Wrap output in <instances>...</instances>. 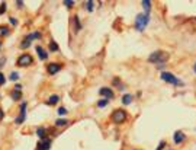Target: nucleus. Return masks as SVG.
<instances>
[{
  "instance_id": "obj_36",
  "label": "nucleus",
  "mask_w": 196,
  "mask_h": 150,
  "mask_svg": "<svg viewBox=\"0 0 196 150\" xmlns=\"http://www.w3.org/2000/svg\"><path fill=\"white\" fill-rule=\"evenodd\" d=\"M16 6H19V7H22V6H23V2H16Z\"/></svg>"
},
{
  "instance_id": "obj_4",
  "label": "nucleus",
  "mask_w": 196,
  "mask_h": 150,
  "mask_svg": "<svg viewBox=\"0 0 196 150\" xmlns=\"http://www.w3.org/2000/svg\"><path fill=\"white\" fill-rule=\"evenodd\" d=\"M126 112L124 111V109H115L113 112H112V115H111V120L115 122V124H122V122H125L126 121Z\"/></svg>"
},
{
  "instance_id": "obj_34",
  "label": "nucleus",
  "mask_w": 196,
  "mask_h": 150,
  "mask_svg": "<svg viewBox=\"0 0 196 150\" xmlns=\"http://www.w3.org/2000/svg\"><path fill=\"white\" fill-rule=\"evenodd\" d=\"M20 89H22V84L16 83V84H15V91H20Z\"/></svg>"
},
{
  "instance_id": "obj_37",
  "label": "nucleus",
  "mask_w": 196,
  "mask_h": 150,
  "mask_svg": "<svg viewBox=\"0 0 196 150\" xmlns=\"http://www.w3.org/2000/svg\"><path fill=\"white\" fill-rule=\"evenodd\" d=\"M193 69H195V72H196V63H195V66H193Z\"/></svg>"
},
{
  "instance_id": "obj_23",
  "label": "nucleus",
  "mask_w": 196,
  "mask_h": 150,
  "mask_svg": "<svg viewBox=\"0 0 196 150\" xmlns=\"http://www.w3.org/2000/svg\"><path fill=\"white\" fill-rule=\"evenodd\" d=\"M29 45H31V41H29V39H26V38H25L23 41L20 42V48H22V50H25V48H28Z\"/></svg>"
},
{
  "instance_id": "obj_11",
  "label": "nucleus",
  "mask_w": 196,
  "mask_h": 150,
  "mask_svg": "<svg viewBox=\"0 0 196 150\" xmlns=\"http://www.w3.org/2000/svg\"><path fill=\"white\" fill-rule=\"evenodd\" d=\"M36 53H38V55H39V58H41V60H47V58H48V53H47L45 50H44L41 45H38V47H36Z\"/></svg>"
},
{
  "instance_id": "obj_22",
  "label": "nucleus",
  "mask_w": 196,
  "mask_h": 150,
  "mask_svg": "<svg viewBox=\"0 0 196 150\" xmlns=\"http://www.w3.org/2000/svg\"><path fill=\"white\" fill-rule=\"evenodd\" d=\"M80 29H81V25H80V20H79V18L76 16V18H74V31H76V32H79Z\"/></svg>"
},
{
  "instance_id": "obj_20",
  "label": "nucleus",
  "mask_w": 196,
  "mask_h": 150,
  "mask_svg": "<svg viewBox=\"0 0 196 150\" xmlns=\"http://www.w3.org/2000/svg\"><path fill=\"white\" fill-rule=\"evenodd\" d=\"M10 96H12L13 101H17V99L22 98V93H20V91H13V92L10 93Z\"/></svg>"
},
{
  "instance_id": "obj_32",
  "label": "nucleus",
  "mask_w": 196,
  "mask_h": 150,
  "mask_svg": "<svg viewBox=\"0 0 196 150\" xmlns=\"http://www.w3.org/2000/svg\"><path fill=\"white\" fill-rule=\"evenodd\" d=\"M5 61H6V57H2V58H0V67L5 66Z\"/></svg>"
},
{
  "instance_id": "obj_7",
  "label": "nucleus",
  "mask_w": 196,
  "mask_h": 150,
  "mask_svg": "<svg viewBox=\"0 0 196 150\" xmlns=\"http://www.w3.org/2000/svg\"><path fill=\"white\" fill-rule=\"evenodd\" d=\"M61 64L60 63H50L48 66H47V73L48 74H55V73H58L60 70H61Z\"/></svg>"
},
{
  "instance_id": "obj_27",
  "label": "nucleus",
  "mask_w": 196,
  "mask_h": 150,
  "mask_svg": "<svg viewBox=\"0 0 196 150\" xmlns=\"http://www.w3.org/2000/svg\"><path fill=\"white\" fill-rule=\"evenodd\" d=\"M64 5H65V6H67V7L70 9V7H73L74 2H71V0H64Z\"/></svg>"
},
{
  "instance_id": "obj_16",
  "label": "nucleus",
  "mask_w": 196,
  "mask_h": 150,
  "mask_svg": "<svg viewBox=\"0 0 196 150\" xmlns=\"http://www.w3.org/2000/svg\"><path fill=\"white\" fill-rule=\"evenodd\" d=\"M36 134H38V137H41V139H47L45 136H47V130H45V128H38V130H36Z\"/></svg>"
},
{
  "instance_id": "obj_8",
  "label": "nucleus",
  "mask_w": 196,
  "mask_h": 150,
  "mask_svg": "<svg viewBox=\"0 0 196 150\" xmlns=\"http://www.w3.org/2000/svg\"><path fill=\"white\" fill-rule=\"evenodd\" d=\"M51 140L50 139H41L39 140V143H38V147H36V150H50L51 149Z\"/></svg>"
},
{
  "instance_id": "obj_29",
  "label": "nucleus",
  "mask_w": 196,
  "mask_h": 150,
  "mask_svg": "<svg viewBox=\"0 0 196 150\" xmlns=\"http://www.w3.org/2000/svg\"><path fill=\"white\" fill-rule=\"evenodd\" d=\"M58 114L60 115H65V114H67V109H65L64 106H61V108H58Z\"/></svg>"
},
{
  "instance_id": "obj_26",
  "label": "nucleus",
  "mask_w": 196,
  "mask_h": 150,
  "mask_svg": "<svg viewBox=\"0 0 196 150\" xmlns=\"http://www.w3.org/2000/svg\"><path fill=\"white\" fill-rule=\"evenodd\" d=\"M93 5H95V2H92V0H90V2H87L86 3V9L89 10V12H92L93 10Z\"/></svg>"
},
{
  "instance_id": "obj_1",
  "label": "nucleus",
  "mask_w": 196,
  "mask_h": 150,
  "mask_svg": "<svg viewBox=\"0 0 196 150\" xmlns=\"http://www.w3.org/2000/svg\"><path fill=\"white\" fill-rule=\"evenodd\" d=\"M168 53H166V51H154L150 57H148V63H151V64H163L168 60Z\"/></svg>"
},
{
  "instance_id": "obj_6",
  "label": "nucleus",
  "mask_w": 196,
  "mask_h": 150,
  "mask_svg": "<svg viewBox=\"0 0 196 150\" xmlns=\"http://www.w3.org/2000/svg\"><path fill=\"white\" fill-rule=\"evenodd\" d=\"M20 114H19V117H16V120H15V122L17 124V125H20L22 122H23L25 121V118H26V102L23 101V102H22L20 103Z\"/></svg>"
},
{
  "instance_id": "obj_31",
  "label": "nucleus",
  "mask_w": 196,
  "mask_h": 150,
  "mask_svg": "<svg viewBox=\"0 0 196 150\" xmlns=\"http://www.w3.org/2000/svg\"><path fill=\"white\" fill-rule=\"evenodd\" d=\"M164 147H166V141H161V143H160V146L157 147V150H163Z\"/></svg>"
},
{
  "instance_id": "obj_10",
  "label": "nucleus",
  "mask_w": 196,
  "mask_h": 150,
  "mask_svg": "<svg viewBox=\"0 0 196 150\" xmlns=\"http://www.w3.org/2000/svg\"><path fill=\"white\" fill-rule=\"evenodd\" d=\"M185 140H186L185 133H182V131H176V133H174V143H176V144H182Z\"/></svg>"
},
{
  "instance_id": "obj_25",
  "label": "nucleus",
  "mask_w": 196,
  "mask_h": 150,
  "mask_svg": "<svg viewBox=\"0 0 196 150\" xmlns=\"http://www.w3.org/2000/svg\"><path fill=\"white\" fill-rule=\"evenodd\" d=\"M9 79H10V80H17V79H19V73H17V72H12L10 76H9Z\"/></svg>"
},
{
  "instance_id": "obj_28",
  "label": "nucleus",
  "mask_w": 196,
  "mask_h": 150,
  "mask_svg": "<svg viewBox=\"0 0 196 150\" xmlns=\"http://www.w3.org/2000/svg\"><path fill=\"white\" fill-rule=\"evenodd\" d=\"M5 82H6V77H5V74H3V73H0V86H3V84H5Z\"/></svg>"
},
{
  "instance_id": "obj_35",
  "label": "nucleus",
  "mask_w": 196,
  "mask_h": 150,
  "mask_svg": "<svg viewBox=\"0 0 196 150\" xmlns=\"http://www.w3.org/2000/svg\"><path fill=\"white\" fill-rule=\"evenodd\" d=\"M10 24H12V25H16V24H17L15 18H10Z\"/></svg>"
},
{
  "instance_id": "obj_15",
  "label": "nucleus",
  "mask_w": 196,
  "mask_h": 150,
  "mask_svg": "<svg viewBox=\"0 0 196 150\" xmlns=\"http://www.w3.org/2000/svg\"><path fill=\"white\" fill-rule=\"evenodd\" d=\"M48 48H50V51H52V53H57V51L60 50V48H58V44H57L55 41H51V42H50Z\"/></svg>"
},
{
  "instance_id": "obj_19",
  "label": "nucleus",
  "mask_w": 196,
  "mask_h": 150,
  "mask_svg": "<svg viewBox=\"0 0 196 150\" xmlns=\"http://www.w3.org/2000/svg\"><path fill=\"white\" fill-rule=\"evenodd\" d=\"M9 34H10V31L7 26H0V36H7Z\"/></svg>"
},
{
  "instance_id": "obj_18",
  "label": "nucleus",
  "mask_w": 196,
  "mask_h": 150,
  "mask_svg": "<svg viewBox=\"0 0 196 150\" xmlns=\"http://www.w3.org/2000/svg\"><path fill=\"white\" fill-rule=\"evenodd\" d=\"M68 124V120H65V118H60L55 121V125L57 127H64V125H67Z\"/></svg>"
},
{
  "instance_id": "obj_13",
  "label": "nucleus",
  "mask_w": 196,
  "mask_h": 150,
  "mask_svg": "<svg viewBox=\"0 0 196 150\" xmlns=\"http://www.w3.org/2000/svg\"><path fill=\"white\" fill-rule=\"evenodd\" d=\"M25 38L29 39V41H32V39H39V38H41V32H38V31H36V32H32V34L26 35Z\"/></svg>"
},
{
  "instance_id": "obj_21",
  "label": "nucleus",
  "mask_w": 196,
  "mask_h": 150,
  "mask_svg": "<svg viewBox=\"0 0 196 150\" xmlns=\"http://www.w3.org/2000/svg\"><path fill=\"white\" fill-rule=\"evenodd\" d=\"M142 7H144L145 13L150 12V7H151V2H150V0H144V2H142Z\"/></svg>"
},
{
  "instance_id": "obj_33",
  "label": "nucleus",
  "mask_w": 196,
  "mask_h": 150,
  "mask_svg": "<svg viewBox=\"0 0 196 150\" xmlns=\"http://www.w3.org/2000/svg\"><path fill=\"white\" fill-rule=\"evenodd\" d=\"M3 118H5V111H3L2 108H0V121H2Z\"/></svg>"
},
{
  "instance_id": "obj_12",
  "label": "nucleus",
  "mask_w": 196,
  "mask_h": 150,
  "mask_svg": "<svg viewBox=\"0 0 196 150\" xmlns=\"http://www.w3.org/2000/svg\"><path fill=\"white\" fill-rule=\"evenodd\" d=\"M131 102H132V95L126 93V95L122 96V103H124V105H129Z\"/></svg>"
},
{
  "instance_id": "obj_24",
  "label": "nucleus",
  "mask_w": 196,
  "mask_h": 150,
  "mask_svg": "<svg viewBox=\"0 0 196 150\" xmlns=\"http://www.w3.org/2000/svg\"><path fill=\"white\" fill-rule=\"evenodd\" d=\"M107 102H109V99H100V101L97 102V106H99V108H103V106L107 105Z\"/></svg>"
},
{
  "instance_id": "obj_9",
  "label": "nucleus",
  "mask_w": 196,
  "mask_h": 150,
  "mask_svg": "<svg viewBox=\"0 0 196 150\" xmlns=\"http://www.w3.org/2000/svg\"><path fill=\"white\" fill-rule=\"evenodd\" d=\"M99 93H100L102 96H105V99H112V98L115 96V93H113V91H112L111 88H102V89L99 91Z\"/></svg>"
},
{
  "instance_id": "obj_2",
  "label": "nucleus",
  "mask_w": 196,
  "mask_h": 150,
  "mask_svg": "<svg viewBox=\"0 0 196 150\" xmlns=\"http://www.w3.org/2000/svg\"><path fill=\"white\" fill-rule=\"evenodd\" d=\"M148 22H150V15L148 13H140L138 16H137V19H135V28H137V31H144L145 29V26L148 25Z\"/></svg>"
},
{
  "instance_id": "obj_38",
  "label": "nucleus",
  "mask_w": 196,
  "mask_h": 150,
  "mask_svg": "<svg viewBox=\"0 0 196 150\" xmlns=\"http://www.w3.org/2000/svg\"><path fill=\"white\" fill-rule=\"evenodd\" d=\"M0 47H2V41H0Z\"/></svg>"
},
{
  "instance_id": "obj_14",
  "label": "nucleus",
  "mask_w": 196,
  "mask_h": 150,
  "mask_svg": "<svg viewBox=\"0 0 196 150\" xmlns=\"http://www.w3.org/2000/svg\"><path fill=\"white\" fill-rule=\"evenodd\" d=\"M58 101H60V96H58V95H51L50 99L47 101V103H48V105H55Z\"/></svg>"
},
{
  "instance_id": "obj_17",
  "label": "nucleus",
  "mask_w": 196,
  "mask_h": 150,
  "mask_svg": "<svg viewBox=\"0 0 196 150\" xmlns=\"http://www.w3.org/2000/svg\"><path fill=\"white\" fill-rule=\"evenodd\" d=\"M112 83L115 84V86H116L118 89H121V91H122V89L125 88V86H124V84H122V82H121V80H119L118 77H113V80H112Z\"/></svg>"
},
{
  "instance_id": "obj_5",
  "label": "nucleus",
  "mask_w": 196,
  "mask_h": 150,
  "mask_svg": "<svg viewBox=\"0 0 196 150\" xmlns=\"http://www.w3.org/2000/svg\"><path fill=\"white\" fill-rule=\"evenodd\" d=\"M34 63V58H32V55L31 54H22L19 58H17V61H16V64L19 67H26V66H31V64Z\"/></svg>"
},
{
  "instance_id": "obj_3",
  "label": "nucleus",
  "mask_w": 196,
  "mask_h": 150,
  "mask_svg": "<svg viewBox=\"0 0 196 150\" xmlns=\"http://www.w3.org/2000/svg\"><path fill=\"white\" fill-rule=\"evenodd\" d=\"M161 79H163L164 82H167V83L174 84V86H182V84H183V82H182L180 79H177L176 76H174L173 73H170V72H163V73H161Z\"/></svg>"
},
{
  "instance_id": "obj_30",
  "label": "nucleus",
  "mask_w": 196,
  "mask_h": 150,
  "mask_svg": "<svg viewBox=\"0 0 196 150\" xmlns=\"http://www.w3.org/2000/svg\"><path fill=\"white\" fill-rule=\"evenodd\" d=\"M6 10V3H0V15Z\"/></svg>"
}]
</instances>
